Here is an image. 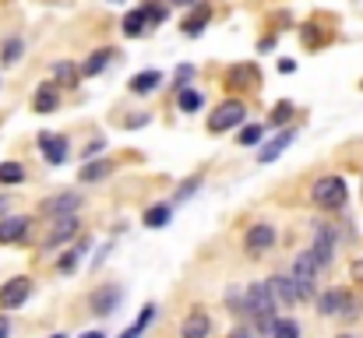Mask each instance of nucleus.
I'll use <instances>...</instances> for the list:
<instances>
[{"label": "nucleus", "mask_w": 363, "mask_h": 338, "mask_svg": "<svg viewBox=\"0 0 363 338\" xmlns=\"http://www.w3.org/2000/svg\"><path fill=\"white\" fill-rule=\"evenodd\" d=\"M173 4H194V0H173Z\"/></svg>", "instance_id": "nucleus-43"}, {"label": "nucleus", "mask_w": 363, "mask_h": 338, "mask_svg": "<svg viewBox=\"0 0 363 338\" xmlns=\"http://www.w3.org/2000/svg\"><path fill=\"white\" fill-rule=\"evenodd\" d=\"M145 25H148V18H145V11H141V7H138V11H130V14H127V18H123V35H127V39H138V35H145Z\"/></svg>", "instance_id": "nucleus-22"}, {"label": "nucleus", "mask_w": 363, "mask_h": 338, "mask_svg": "<svg viewBox=\"0 0 363 338\" xmlns=\"http://www.w3.org/2000/svg\"><path fill=\"white\" fill-rule=\"evenodd\" d=\"M113 57H117V50H96V53L89 57V64L82 67V74H99L103 67H110Z\"/></svg>", "instance_id": "nucleus-23"}, {"label": "nucleus", "mask_w": 363, "mask_h": 338, "mask_svg": "<svg viewBox=\"0 0 363 338\" xmlns=\"http://www.w3.org/2000/svg\"><path fill=\"white\" fill-rule=\"evenodd\" d=\"M78 208H82V198H78V194H60V198H53L50 205H43V212L60 215V219H64V215H74Z\"/></svg>", "instance_id": "nucleus-16"}, {"label": "nucleus", "mask_w": 363, "mask_h": 338, "mask_svg": "<svg viewBox=\"0 0 363 338\" xmlns=\"http://www.w3.org/2000/svg\"><path fill=\"white\" fill-rule=\"evenodd\" d=\"M155 85H162V74L159 71H141V74L130 78V92H138V96H148Z\"/></svg>", "instance_id": "nucleus-19"}, {"label": "nucleus", "mask_w": 363, "mask_h": 338, "mask_svg": "<svg viewBox=\"0 0 363 338\" xmlns=\"http://www.w3.org/2000/svg\"><path fill=\"white\" fill-rule=\"evenodd\" d=\"M53 338H67V335H53Z\"/></svg>", "instance_id": "nucleus-44"}, {"label": "nucleus", "mask_w": 363, "mask_h": 338, "mask_svg": "<svg viewBox=\"0 0 363 338\" xmlns=\"http://www.w3.org/2000/svg\"><path fill=\"white\" fill-rule=\"evenodd\" d=\"M78 74H82V71H78L71 60H60V64H53V81H57V85H64V89H74Z\"/></svg>", "instance_id": "nucleus-20"}, {"label": "nucleus", "mask_w": 363, "mask_h": 338, "mask_svg": "<svg viewBox=\"0 0 363 338\" xmlns=\"http://www.w3.org/2000/svg\"><path fill=\"white\" fill-rule=\"evenodd\" d=\"M243 243H247V250H268L272 243H275V225H268V222H257V225H250L247 229V236H243Z\"/></svg>", "instance_id": "nucleus-10"}, {"label": "nucleus", "mask_w": 363, "mask_h": 338, "mask_svg": "<svg viewBox=\"0 0 363 338\" xmlns=\"http://www.w3.org/2000/svg\"><path fill=\"white\" fill-rule=\"evenodd\" d=\"M113 4H121V0H113Z\"/></svg>", "instance_id": "nucleus-46"}, {"label": "nucleus", "mask_w": 363, "mask_h": 338, "mask_svg": "<svg viewBox=\"0 0 363 338\" xmlns=\"http://www.w3.org/2000/svg\"><path fill=\"white\" fill-rule=\"evenodd\" d=\"M243 310L257 321V328L261 332H272V310H275V300H272V293H268V282H254L247 293H243Z\"/></svg>", "instance_id": "nucleus-1"}, {"label": "nucleus", "mask_w": 363, "mask_h": 338, "mask_svg": "<svg viewBox=\"0 0 363 338\" xmlns=\"http://www.w3.org/2000/svg\"><path fill=\"white\" fill-rule=\"evenodd\" d=\"M353 278H363V264H353Z\"/></svg>", "instance_id": "nucleus-39"}, {"label": "nucleus", "mask_w": 363, "mask_h": 338, "mask_svg": "<svg viewBox=\"0 0 363 338\" xmlns=\"http://www.w3.org/2000/svg\"><path fill=\"white\" fill-rule=\"evenodd\" d=\"M141 11H145V18H148L152 25L166 21V7H162V4H148V7H141Z\"/></svg>", "instance_id": "nucleus-32"}, {"label": "nucleus", "mask_w": 363, "mask_h": 338, "mask_svg": "<svg viewBox=\"0 0 363 338\" xmlns=\"http://www.w3.org/2000/svg\"><path fill=\"white\" fill-rule=\"evenodd\" d=\"M272 338H300V325L289 321V317H282V321L272 325Z\"/></svg>", "instance_id": "nucleus-27"}, {"label": "nucleus", "mask_w": 363, "mask_h": 338, "mask_svg": "<svg viewBox=\"0 0 363 338\" xmlns=\"http://www.w3.org/2000/svg\"><path fill=\"white\" fill-rule=\"evenodd\" d=\"M293 137H296V127H286V130H279V134H275V137H272V141H268V145L257 152V162H261V166L275 162V159H279V155H282V152L293 145Z\"/></svg>", "instance_id": "nucleus-7"}, {"label": "nucleus", "mask_w": 363, "mask_h": 338, "mask_svg": "<svg viewBox=\"0 0 363 338\" xmlns=\"http://www.w3.org/2000/svg\"><path fill=\"white\" fill-rule=\"evenodd\" d=\"M300 35H303V43H307V46H321V43H325V35L318 32V25H303V28H300Z\"/></svg>", "instance_id": "nucleus-31"}, {"label": "nucleus", "mask_w": 363, "mask_h": 338, "mask_svg": "<svg viewBox=\"0 0 363 338\" xmlns=\"http://www.w3.org/2000/svg\"><path fill=\"white\" fill-rule=\"evenodd\" d=\"M110 173H113V162L103 159V162H89V166L78 173V180H82V184H96V180H106Z\"/></svg>", "instance_id": "nucleus-21"}, {"label": "nucleus", "mask_w": 363, "mask_h": 338, "mask_svg": "<svg viewBox=\"0 0 363 338\" xmlns=\"http://www.w3.org/2000/svg\"><path fill=\"white\" fill-rule=\"evenodd\" d=\"M261 134H264V127H261V123H247V127L240 130V145L254 148V145L261 141Z\"/></svg>", "instance_id": "nucleus-28"}, {"label": "nucleus", "mask_w": 363, "mask_h": 338, "mask_svg": "<svg viewBox=\"0 0 363 338\" xmlns=\"http://www.w3.org/2000/svg\"><path fill=\"white\" fill-rule=\"evenodd\" d=\"M82 338H106V335H103V332H85Z\"/></svg>", "instance_id": "nucleus-40"}, {"label": "nucleus", "mask_w": 363, "mask_h": 338, "mask_svg": "<svg viewBox=\"0 0 363 338\" xmlns=\"http://www.w3.org/2000/svg\"><path fill=\"white\" fill-rule=\"evenodd\" d=\"M201 187V176H194V180H187V184H180V191H177V201H187L194 191Z\"/></svg>", "instance_id": "nucleus-33"}, {"label": "nucleus", "mask_w": 363, "mask_h": 338, "mask_svg": "<svg viewBox=\"0 0 363 338\" xmlns=\"http://www.w3.org/2000/svg\"><path fill=\"white\" fill-rule=\"evenodd\" d=\"M201 92H194V89H180V99H177V106L184 113H194V110H201Z\"/></svg>", "instance_id": "nucleus-26"}, {"label": "nucleus", "mask_w": 363, "mask_h": 338, "mask_svg": "<svg viewBox=\"0 0 363 338\" xmlns=\"http://www.w3.org/2000/svg\"><path fill=\"white\" fill-rule=\"evenodd\" d=\"M208 18H212V7H208V4L194 7V11L184 18V35H201L205 25H208Z\"/></svg>", "instance_id": "nucleus-15"}, {"label": "nucleus", "mask_w": 363, "mask_h": 338, "mask_svg": "<svg viewBox=\"0 0 363 338\" xmlns=\"http://www.w3.org/2000/svg\"><path fill=\"white\" fill-rule=\"evenodd\" d=\"M339 338H353V335H339Z\"/></svg>", "instance_id": "nucleus-45"}, {"label": "nucleus", "mask_w": 363, "mask_h": 338, "mask_svg": "<svg viewBox=\"0 0 363 338\" xmlns=\"http://www.w3.org/2000/svg\"><path fill=\"white\" fill-rule=\"evenodd\" d=\"M321 268H318V261H314V254L311 250H303L296 261H293V286H296V296L300 300H311L314 296V275H318Z\"/></svg>", "instance_id": "nucleus-3"}, {"label": "nucleus", "mask_w": 363, "mask_h": 338, "mask_svg": "<svg viewBox=\"0 0 363 338\" xmlns=\"http://www.w3.org/2000/svg\"><path fill=\"white\" fill-rule=\"evenodd\" d=\"M121 338H141V328H138V325H134V328H127V332H123Z\"/></svg>", "instance_id": "nucleus-37"}, {"label": "nucleus", "mask_w": 363, "mask_h": 338, "mask_svg": "<svg viewBox=\"0 0 363 338\" xmlns=\"http://www.w3.org/2000/svg\"><path fill=\"white\" fill-rule=\"evenodd\" d=\"M28 293H32V278L18 275V278L4 282V289H0V307H4V310H18V307L28 300Z\"/></svg>", "instance_id": "nucleus-6"}, {"label": "nucleus", "mask_w": 363, "mask_h": 338, "mask_svg": "<svg viewBox=\"0 0 363 338\" xmlns=\"http://www.w3.org/2000/svg\"><path fill=\"white\" fill-rule=\"evenodd\" d=\"M71 236H78V219H74V215H64L60 222L53 225V232L46 236L43 250H53V247H60V243H64V240H71Z\"/></svg>", "instance_id": "nucleus-13"}, {"label": "nucleus", "mask_w": 363, "mask_h": 338, "mask_svg": "<svg viewBox=\"0 0 363 338\" xmlns=\"http://www.w3.org/2000/svg\"><path fill=\"white\" fill-rule=\"evenodd\" d=\"M293 116V103H279L275 110H272V123H286Z\"/></svg>", "instance_id": "nucleus-34"}, {"label": "nucleus", "mask_w": 363, "mask_h": 338, "mask_svg": "<svg viewBox=\"0 0 363 338\" xmlns=\"http://www.w3.org/2000/svg\"><path fill=\"white\" fill-rule=\"evenodd\" d=\"M32 229V219L28 215H11V219H0V243H18L25 240Z\"/></svg>", "instance_id": "nucleus-9"}, {"label": "nucleus", "mask_w": 363, "mask_h": 338, "mask_svg": "<svg viewBox=\"0 0 363 338\" xmlns=\"http://www.w3.org/2000/svg\"><path fill=\"white\" fill-rule=\"evenodd\" d=\"M117 303H121V289L117 286H106V289H99L96 296H92V314H113L117 310Z\"/></svg>", "instance_id": "nucleus-14"}, {"label": "nucleus", "mask_w": 363, "mask_h": 338, "mask_svg": "<svg viewBox=\"0 0 363 338\" xmlns=\"http://www.w3.org/2000/svg\"><path fill=\"white\" fill-rule=\"evenodd\" d=\"M39 152H43L46 162L60 166V162L67 159V141H64L60 134H43V137H39Z\"/></svg>", "instance_id": "nucleus-11"}, {"label": "nucleus", "mask_w": 363, "mask_h": 338, "mask_svg": "<svg viewBox=\"0 0 363 338\" xmlns=\"http://www.w3.org/2000/svg\"><path fill=\"white\" fill-rule=\"evenodd\" d=\"M60 106V92H57V85H43L39 92H35V99H32V110L35 113H53Z\"/></svg>", "instance_id": "nucleus-18"}, {"label": "nucleus", "mask_w": 363, "mask_h": 338, "mask_svg": "<svg viewBox=\"0 0 363 338\" xmlns=\"http://www.w3.org/2000/svg\"><path fill=\"white\" fill-rule=\"evenodd\" d=\"M21 180H25L21 162H0V184H21Z\"/></svg>", "instance_id": "nucleus-25"}, {"label": "nucleus", "mask_w": 363, "mask_h": 338, "mask_svg": "<svg viewBox=\"0 0 363 338\" xmlns=\"http://www.w3.org/2000/svg\"><path fill=\"white\" fill-rule=\"evenodd\" d=\"M0 212H7V198H0Z\"/></svg>", "instance_id": "nucleus-41"}, {"label": "nucleus", "mask_w": 363, "mask_h": 338, "mask_svg": "<svg viewBox=\"0 0 363 338\" xmlns=\"http://www.w3.org/2000/svg\"><path fill=\"white\" fill-rule=\"evenodd\" d=\"M311 198H314L318 208H325V212H339V208L346 205L350 191H346L342 176H321V180L311 187Z\"/></svg>", "instance_id": "nucleus-2"}, {"label": "nucleus", "mask_w": 363, "mask_h": 338, "mask_svg": "<svg viewBox=\"0 0 363 338\" xmlns=\"http://www.w3.org/2000/svg\"><path fill=\"white\" fill-rule=\"evenodd\" d=\"M166 222H169V205H152V208L145 212V225H148V229H162Z\"/></svg>", "instance_id": "nucleus-24"}, {"label": "nucleus", "mask_w": 363, "mask_h": 338, "mask_svg": "<svg viewBox=\"0 0 363 338\" xmlns=\"http://www.w3.org/2000/svg\"><path fill=\"white\" fill-rule=\"evenodd\" d=\"M11 335V325H7V317H0V338Z\"/></svg>", "instance_id": "nucleus-38"}, {"label": "nucleus", "mask_w": 363, "mask_h": 338, "mask_svg": "<svg viewBox=\"0 0 363 338\" xmlns=\"http://www.w3.org/2000/svg\"><path fill=\"white\" fill-rule=\"evenodd\" d=\"M21 50H25V46H21V39H7V43H4V57H0V60H4V64H14V60L21 57Z\"/></svg>", "instance_id": "nucleus-29"}, {"label": "nucleus", "mask_w": 363, "mask_h": 338, "mask_svg": "<svg viewBox=\"0 0 363 338\" xmlns=\"http://www.w3.org/2000/svg\"><path fill=\"white\" fill-rule=\"evenodd\" d=\"M279 67H282V74H293V71H296V64H293V60H282Z\"/></svg>", "instance_id": "nucleus-36"}, {"label": "nucleus", "mask_w": 363, "mask_h": 338, "mask_svg": "<svg viewBox=\"0 0 363 338\" xmlns=\"http://www.w3.org/2000/svg\"><path fill=\"white\" fill-rule=\"evenodd\" d=\"M233 338H250V335H247V332H237V335H233Z\"/></svg>", "instance_id": "nucleus-42"}, {"label": "nucleus", "mask_w": 363, "mask_h": 338, "mask_svg": "<svg viewBox=\"0 0 363 338\" xmlns=\"http://www.w3.org/2000/svg\"><path fill=\"white\" fill-rule=\"evenodd\" d=\"M332 250H335V229L328 222H314V247H311V254H314L318 268H325L332 261Z\"/></svg>", "instance_id": "nucleus-5"}, {"label": "nucleus", "mask_w": 363, "mask_h": 338, "mask_svg": "<svg viewBox=\"0 0 363 338\" xmlns=\"http://www.w3.org/2000/svg\"><path fill=\"white\" fill-rule=\"evenodd\" d=\"M89 243H82L78 250H67V257H60V271H74L78 268V261H82V250H85Z\"/></svg>", "instance_id": "nucleus-30"}, {"label": "nucleus", "mask_w": 363, "mask_h": 338, "mask_svg": "<svg viewBox=\"0 0 363 338\" xmlns=\"http://www.w3.org/2000/svg\"><path fill=\"white\" fill-rule=\"evenodd\" d=\"M268 293H272V300H282V303H296V300H300L293 278H286V275L272 278V282H268Z\"/></svg>", "instance_id": "nucleus-17"}, {"label": "nucleus", "mask_w": 363, "mask_h": 338, "mask_svg": "<svg viewBox=\"0 0 363 338\" xmlns=\"http://www.w3.org/2000/svg\"><path fill=\"white\" fill-rule=\"evenodd\" d=\"M353 310V296L346 289H328L321 296V314L325 317H339V314H350Z\"/></svg>", "instance_id": "nucleus-8"}, {"label": "nucleus", "mask_w": 363, "mask_h": 338, "mask_svg": "<svg viewBox=\"0 0 363 338\" xmlns=\"http://www.w3.org/2000/svg\"><path fill=\"white\" fill-rule=\"evenodd\" d=\"M208 332H212V321L205 310H191L187 321L180 325V338H208Z\"/></svg>", "instance_id": "nucleus-12"}, {"label": "nucleus", "mask_w": 363, "mask_h": 338, "mask_svg": "<svg viewBox=\"0 0 363 338\" xmlns=\"http://www.w3.org/2000/svg\"><path fill=\"white\" fill-rule=\"evenodd\" d=\"M191 78H194V67H191V64H180V67H177V85H180V89H187V81H191Z\"/></svg>", "instance_id": "nucleus-35"}, {"label": "nucleus", "mask_w": 363, "mask_h": 338, "mask_svg": "<svg viewBox=\"0 0 363 338\" xmlns=\"http://www.w3.org/2000/svg\"><path fill=\"white\" fill-rule=\"evenodd\" d=\"M243 116H247V106H243L240 99H226V103H219L216 113L208 116V130H212V134H223V130H230V127H240Z\"/></svg>", "instance_id": "nucleus-4"}]
</instances>
